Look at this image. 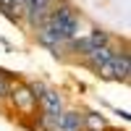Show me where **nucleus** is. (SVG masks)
<instances>
[{
	"label": "nucleus",
	"instance_id": "obj_2",
	"mask_svg": "<svg viewBox=\"0 0 131 131\" xmlns=\"http://www.w3.org/2000/svg\"><path fill=\"white\" fill-rule=\"evenodd\" d=\"M10 100H13V105L18 107L21 113H31L37 107V97L31 94V89H24V86H18V89H8Z\"/></svg>",
	"mask_w": 131,
	"mask_h": 131
},
{
	"label": "nucleus",
	"instance_id": "obj_4",
	"mask_svg": "<svg viewBox=\"0 0 131 131\" xmlns=\"http://www.w3.org/2000/svg\"><path fill=\"white\" fill-rule=\"evenodd\" d=\"M55 131H84V115L79 113H60Z\"/></svg>",
	"mask_w": 131,
	"mask_h": 131
},
{
	"label": "nucleus",
	"instance_id": "obj_3",
	"mask_svg": "<svg viewBox=\"0 0 131 131\" xmlns=\"http://www.w3.org/2000/svg\"><path fill=\"white\" fill-rule=\"evenodd\" d=\"M37 100L42 102V113H47V115H60L63 113V100H60V94L58 92H52V89H45Z\"/></svg>",
	"mask_w": 131,
	"mask_h": 131
},
{
	"label": "nucleus",
	"instance_id": "obj_6",
	"mask_svg": "<svg viewBox=\"0 0 131 131\" xmlns=\"http://www.w3.org/2000/svg\"><path fill=\"white\" fill-rule=\"evenodd\" d=\"M86 131H102V128H86Z\"/></svg>",
	"mask_w": 131,
	"mask_h": 131
},
{
	"label": "nucleus",
	"instance_id": "obj_1",
	"mask_svg": "<svg viewBox=\"0 0 131 131\" xmlns=\"http://www.w3.org/2000/svg\"><path fill=\"white\" fill-rule=\"evenodd\" d=\"M76 31H79V18L73 16L71 8L60 5L47 13V21L39 24V39H42V45L58 50L63 42H71L76 37Z\"/></svg>",
	"mask_w": 131,
	"mask_h": 131
},
{
	"label": "nucleus",
	"instance_id": "obj_5",
	"mask_svg": "<svg viewBox=\"0 0 131 131\" xmlns=\"http://www.w3.org/2000/svg\"><path fill=\"white\" fill-rule=\"evenodd\" d=\"M0 10L10 18L24 16V0H0Z\"/></svg>",
	"mask_w": 131,
	"mask_h": 131
}]
</instances>
